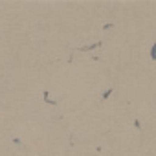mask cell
Here are the masks:
<instances>
[{
	"label": "cell",
	"mask_w": 156,
	"mask_h": 156,
	"mask_svg": "<svg viewBox=\"0 0 156 156\" xmlns=\"http://www.w3.org/2000/svg\"><path fill=\"white\" fill-rule=\"evenodd\" d=\"M151 57L156 59V44H152V48H151Z\"/></svg>",
	"instance_id": "1"
}]
</instances>
